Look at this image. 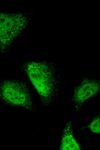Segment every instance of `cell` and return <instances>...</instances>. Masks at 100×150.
<instances>
[{
	"label": "cell",
	"instance_id": "obj_1",
	"mask_svg": "<svg viewBox=\"0 0 100 150\" xmlns=\"http://www.w3.org/2000/svg\"><path fill=\"white\" fill-rule=\"evenodd\" d=\"M27 71L43 104L47 106L53 103L59 92V75L57 70L45 65L34 64Z\"/></svg>",
	"mask_w": 100,
	"mask_h": 150
},
{
	"label": "cell",
	"instance_id": "obj_2",
	"mask_svg": "<svg viewBox=\"0 0 100 150\" xmlns=\"http://www.w3.org/2000/svg\"><path fill=\"white\" fill-rule=\"evenodd\" d=\"M0 95L3 101L9 104L34 111V105L28 89L22 82H5L1 87Z\"/></svg>",
	"mask_w": 100,
	"mask_h": 150
},
{
	"label": "cell",
	"instance_id": "obj_3",
	"mask_svg": "<svg viewBox=\"0 0 100 150\" xmlns=\"http://www.w3.org/2000/svg\"><path fill=\"white\" fill-rule=\"evenodd\" d=\"M100 82L97 79L85 78L78 86L74 87L71 101L77 112L89 99L99 91Z\"/></svg>",
	"mask_w": 100,
	"mask_h": 150
},
{
	"label": "cell",
	"instance_id": "obj_4",
	"mask_svg": "<svg viewBox=\"0 0 100 150\" xmlns=\"http://www.w3.org/2000/svg\"><path fill=\"white\" fill-rule=\"evenodd\" d=\"M59 149L61 150H80V146L74 136L72 121L67 122L63 130Z\"/></svg>",
	"mask_w": 100,
	"mask_h": 150
},
{
	"label": "cell",
	"instance_id": "obj_5",
	"mask_svg": "<svg viewBox=\"0 0 100 150\" xmlns=\"http://www.w3.org/2000/svg\"><path fill=\"white\" fill-rule=\"evenodd\" d=\"M88 128L93 132L99 134L100 133V116L99 114L96 115L88 126Z\"/></svg>",
	"mask_w": 100,
	"mask_h": 150
}]
</instances>
